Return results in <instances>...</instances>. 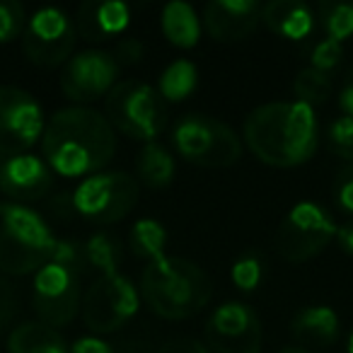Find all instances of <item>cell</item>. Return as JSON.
I'll use <instances>...</instances> for the list:
<instances>
[{
    "label": "cell",
    "instance_id": "30",
    "mask_svg": "<svg viewBox=\"0 0 353 353\" xmlns=\"http://www.w3.org/2000/svg\"><path fill=\"white\" fill-rule=\"evenodd\" d=\"M327 143H329V150L336 157L353 162V119L351 117L334 119L327 128Z\"/></svg>",
    "mask_w": 353,
    "mask_h": 353
},
{
    "label": "cell",
    "instance_id": "24",
    "mask_svg": "<svg viewBox=\"0 0 353 353\" xmlns=\"http://www.w3.org/2000/svg\"><path fill=\"white\" fill-rule=\"evenodd\" d=\"M128 247L138 259H145L148 264L160 261L167 256V230L155 218H141L128 230Z\"/></svg>",
    "mask_w": 353,
    "mask_h": 353
},
{
    "label": "cell",
    "instance_id": "38",
    "mask_svg": "<svg viewBox=\"0 0 353 353\" xmlns=\"http://www.w3.org/2000/svg\"><path fill=\"white\" fill-rule=\"evenodd\" d=\"M339 107H341L343 117L353 119V65L348 70L346 80H343L341 90H339Z\"/></svg>",
    "mask_w": 353,
    "mask_h": 353
},
{
    "label": "cell",
    "instance_id": "13",
    "mask_svg": "<svg viewBox=\"0 0 353 353\" xmlns=\"http://www.w3.org/2000/svg\"><path fill=\"white\" fill-rule=\"evenodd\" d=\"M121 65L112 51L88 49L73 54L61 70V92L75 102V107L104 99L119 83Z\"/></svg>",
    "mask_w": 353,
    "mask_h": 353
},
{
    "label": "cell",
    "instance_id": "5",
    "mask_svg": "<svg viewBox=\"0 0 353 353\" xmlns=\"http://www.w3.org/2000/svg\"><path fill=\"white\" fill-rule=\"evenodd\" d=\"M172 145L182 160L206 170L237 165L245 152V143L235 128L208 114H184L172 128Z\"/></svg>",
    "mask_w": 353,
    "mask_h": 353
},
{
    "label": "cell",
    "instance_id": "41",
    "mask_svg": "<svg viewBox=\"0 0 353 353\" xmlns=\"http://www.w3.org/2000/svg\"><path fill=\"white\" fill-rule=\"evenodd\" d=\"M346 353H353V329L348 334V341H346Z\"/></svg>",
    "mask_w": 353,
    "mask_h": 353
},
{
    "label": "cell",
    "instance_id": "4",
    "mask_svg": "<svg viewBox=\"0 0 353 353\" xmlns=\"http://www.w3.org/2000/svg\"><path fill=\"white\" fill-rule=\"evenodd\" d=\"M56 237L30 206L0 201V274L27 276L49 264Z\"/></svg>",
    "mask_w": 353,
    "mask_h": 353
},
{
    "label": "cell",
    "instance_id": "37",
    "mask_svg": "<svg viewBox=\"0 0 353 353\" xmlns=\"http://www.w3.org/2000/svg\"><path fill=\"white\" fill-rule=\"evenodd\" d=\"M68 353H117V351H114L112 343L104 341L102 336L88 334V336H80L78 341L68 348Z\"/></svg>",
    "mask_w": 353,
    "mask_h": 353
},
{
    "label": "cell",
    "instance_id": "21",
    "mask_svg": "<svg viewBox=\"0 0 353 353\" xmlns=\"http://www.w3.org/2000/svg\"><path fill=\"white\" fill-rule=\"evenodd\" d=\"M59 329L39 322H22L8 334V353H68Z\"/></svg>",
    "mask_w": 353,
    "mask_h": 353
},
{
    "label": "cell",
    "instance_id": "28",
    "mask_svg": "<svg viewBox=\"0 0 353 353\" xmlns=\"http://www.w3.org/2000/svg\"><path fill=\"white\" fill-rule=\"evenodd\" d=\"M230 281L240 293H254L264 281V259L256 252H245L230 266Z\"/></svg>",
    "mask_w": 353,
    "mask_h": 353
},
{
    "label": "cell",
    "instance_id": "7",
    "mask_svg": "<svg viewBox=\"0 0 353 353\" xmlns=\"http://www.w3.org/2000/svg\"><path fill=\"white\" fill-rule=\"evenodd\" d=\"M141 184L126 172H97L85 176L70 194V206L80 218L97 225H114L136 208Z\"/></svg>",
    "mask_w": 353,
    "mask_h": 353
},
{
    "label": "cell",
    "instance_id": "12",
    "mask_svg": "<svg viewBox=\"0 0 353 353\" xmlns=\"http://www.w3.org/2000/svg\"><path fill=\"white\" fill-rule=\"evenodd\" d=\"M80 276L59 264H44L32 281V307L39 322L54 329L68 327L80 312Z\"/></svg>",
    "mask_w": 353,
    "mask_h": 353
},
{
    "label": "cell",
    "instance_id": "16",
    "mask_svg": "<svg viewBox=\"0 0 353 353\" xmlns=\"http://www.w3.org/2000/svg\"><path fill=\"white\" fill-rule=\"evenodd\" d=\"M261 6L256 0H211L203 8L201 25L213 41L237 44L245 41L261 22Z\"/></svg>",
    "mask_w": 353,
    "mask_h": 353
},
{
    "label": "cell",
    "instance_id": "23",
    "mask_svg": "<svg viewBox=\"0 0 353 353\" xmlns=\"http://www.w3.org/2000/svg\"><path fill=\"white\" fill-rule=\"evenodd\" d=\"M199 88V68L194 61L189 59H176L167 65L157 78V94L162 97V102H184L187 97H192Z\"/></svg>",
    "mask_w": 353,
    "mask_h": 353
},
{
    "label": "cell",
    "instance_id": "32",
    "mask_svg": "<svg viewBox=\"0 0 353 353\" xmlns=\"http://www.w3.org/2000/svg\"><path fill=\"white\" fill-rule=\"evenodd\" d=\"M51 264H59L63 269H70L75 274H83V269L88 266V259H85V250L80 242L75 240H59L56 237V245L51 250Z\"/></svg>",
    "mask_w": 353,
    "mask_h": 353
},
{
    "label": "cell",
    "instance_id": "40",
    "mask_svg": "<svg viewBox=\"0 0 353 353\" xmlns=\"http://www.w3.org/2000/svg\"><path fill=\"white\" fill-rule=\"evenodd\" d=\"M279 353H310L307 348H300V346H285V348H281Z\"/></svg>",
    "mask_w": 353,
    "mask_h": 353
},
{
    "label": "cell",
    "instance_id": "9",
    "mask_svg": "<svg viewBox=\"0 0 353 353\" xmlns=\"http://www.w3.org/2000/svg\"><path fill=\"white\" fill-rule=\"evenodd\" d=\"M141 310V293L131 279L121 274L99 276L83 295V322L94 336L114 334L126 327Z\"/></svg>",
    "mask_w": 353,
    "mask_h": 353
},
{
    "label": "cell",
    "instance_id": "2",
    "mask_svg": "<svg viewBox=\"0 0 353 353\" xmlns=\"http://www.w3.org/2000/svg\"><path fill=\"white\" fill-rule=\"evenodd\" d=\"M242 143L256 160L269 167H300L317 152V112L298 99L254 107L242 123Z\"/></svg>",
    "mask_w": 353,
    "mask_h": 353
},
{
    "label": "cell",
    "instance_id": "3",
    "mask_svg": "<svg viewBox=\"0 0 353 353\" xmlns=\"http://www.w3.org/2000/svg\"><path fill=\"white\" fill-rule=\"evenodd\" d=\"M141 300L155 317L179 322L199 314L213 298V281L199 264L165 256L145 264L138 281Z\"/></svg>",
    "mask_w": 353,
    "mask_h": 353
},
{
    "label": "cell",
    "instance_id": "31",
    "mask_svg": "<svg viewBox=\"0 0 353 353\" xmlns=\"http://www.w3.org/2000/svg\"><path fill=\"white\" fill-rule=\"evenodd\" d=\"M341 59H343V44L327 39V37H324L322 41H317L307 54L310 68L319 70V73H327V75H332V70L339 68Z\"/></svg>",
    "mask_w": 353,
    "mask_h": 353
},
{
    "label": "cell",
    "instance_id": "11",
    "mask_svg": "<svg viewBox=\"0 0 353 353\" xmlns=\"http://www.w3.org/2000/svg\"><path fill=\"white\" fill-rule=\"evenodd\" d=\"M46 117L32 92L15 85H0V157L30 152L41 143Z\"/></svg>",
    "mask_w": 353,
    "mask_h": 353
},
{
    "label": "cell",
    "instance_id": "6",
    "mask_svg": "<svg viewBox=\"0 0 353 353\" xmlns=\"http://www.w3.org/2000/svg\"><path fill=\"white\" fill-rule=\"evenodd\" d=\"M104 117L114 131L143 143L157 141L167 126V109L157 90L141 80H119L104 97Z\"/></svg>",
    "mask_w": 353,
    "mask_h": 353
},
{
    "label": "cell",
    "instance_id": "20",
    "mask_svg": "<svg viewBox=\"0 0 353 353\" xmlns=\"http://www.w3.org/2000/svg\"><path fill=\"white\" fill-rule=\"evenodd\" d=\"M160 30L172 46L189 51V49H194V46H199V41H201L203 25H201V17H199L196 8L184 3V0H174V3H167V6L162 8Z\"/></svg>",
    "mask_w": 353,
    "mask_h": 353
},
{
    "label": "cell",
    "instance_id": "29",
    "mask_svg": "<svg viewBox=\"0 0 353 353\" xmlns=\"http://www.w3.org/2000/svg\"><path fill=\"white\" fill-rule=\"evenodd\" d=\"M27 25V12L17 0H0V44L20 39Z\"/></svg>",
    "mask_w": 353,
    "mask_h": 353
},
{
    "label": "cell",
    "instance_id": "26",
    "mask_svg": "<svg viewBox=\"0 0 353 353\" xmlns=\"http://www.w3.org/2000/svg\"><path fill=\"white\" fill-rule=\"evenodd\" d=\"M314 15L327 39L343 44L353 37V0L351 3H319Z\"/></svg>",
    "mask_w": 353,
    "mask_h": 353
},
{
    "label": "cell",
    "instance_id": "1",
    "mask_svg": "<svg viewBox=\"0 0 353 353\" xmlns=\"http://www.w3.org/2000/svg\"><path fill=\"white\" fill-rule=\"evenodd\" d=\"M117 152V131L92 107H63L49 117L41 136V157L65 179L97 174Z\"/></svg>",
    "mask_w": 353,
    "mask_h": 353
},
{
    "label": "cell",
    "instance_id": "8",
    "mask_svg": "<svg viewBox=\"0 0 353 353\" xmlns=\"http://www.w3.org/2000/svg\"><path fill=\"white\" fill-rule=\"evenodd\" d=\"M336 223L332 213L314 201H298L281 221L274 247L281 259L303 264L319 256L336 237Z\"/></svg>",
    "mask_w": 353,
    "mask_h": 353
},
{
    "label": "cell",
    "instance_id": "39",
    "mask_svg": "<svg viewBox=\"0 0 353 353\" xmlns=\"http://www.w3.org/2000/svg\"><path fill=\"white\" fill-rule=\"evenodd\" d=\"M334 240L339 242L343 254L353 256V223H346V225H339L336 228V237Z\"/></svg>",
    "mask_w": 353,
    "mask_h": 353
},
{
    "label": "cell",
    "instance_id": "25",
    "mask_svg": "<svg viewBox=\"0 0 353 353\" xmlns=\"http://www.w3.org/2000/svg\"><path fill=\"white\" fill-rule=\"evenodd\" d=\"M85 259L88 266L99 271V276H114L119 274V266H121V247L107 232H94L85 240L83 245Z\"/></svg>",
    "mask_w": 353,
    "mask_h": 353
},
{
    "label": "cell",
    "instance_id": "34",
    "mask_svg": "<svg viewBox=\"0 0 353 353\" xmlns=\"http://www.w3.org/2000/svg\"><path fill=\"white\" fill-rule=\"evenodd\" d=\"M17 305H20V300H17L15 288L6 276L0 274V332H6L12 324L17 314Z\"/></svg>",
    "mask_w": 353,
    "mask_h": 353
},
{
    "label": "cell",
    "instance_id": "33",
    "mask_svg": "<svg viewBox=\"0 0 353 353\" xmlns=\"http://www.w3.org/2000/svg\"><path fill=\"white\" fill-rule=\"evenodd\" d=\"M334 203L341 213L353 216V162L341 167L334 179Z\"/></svg>",
    "mask_w": 353,
    "mask_h": 353
},
{
    "label": "cell",
    "instance_id": "19",
    "mask_svg": "<svg viewBox=\"0 0 353 353\" xmlns=\"http://www.w3.org/2000/svg\"><path fill=\"white\" fill-rule=\"evenodd\" d=\"M290 332L295 339L305 343H319V346H329L339 339L341 332V319H339L336 310L329 305H307V307L298 310L290 319Z\"/></svg>",
    "mask_w": 353,
    "mask_h": 353
},
{
    "label": "cell",
    "instance_id": "10",
    "mask_svg": "<svg viewBox=\"0 0 353 353\" xmlns=\"http://www.w3.org/2000/svg\"><path fill=\"white\" fill-rule=\"evenodd\" d=\"M75 41H78L75 22L61 8L46 6L27 17L22 32V51L30 63L39 68L65 65L75 51Z\"/></svg>",
    "mask_w": 353,
    "mask_h": 353
},
{
    "label": "cell",
    "instance_id": "14",
    "mask_svg": "<svg viewBox=\"0 0 353 353\" xmlns=\"http://www.w3.org/2000/svg\"><path fill=\"white\" fill-rule=\"evenodd\" d=\"M264 329L256 310L240 300L218 305L206 322L211 353H261Z\"/></svg>",
    "mask_w": 353,
    "mask_h": 353
},
{
    "label": "cell",
    "instance_id": "15",
    "mask_svg": "<svg viewBox=\"0 0 353 353\" xmlns=\"http://www.w3.org/2000/svg\"><path fill=\"white\" fill-rule=\"evenodd\" d=\"M51 184H54V172L49 170L44 157L32 152L0 157V192L12 203L27 206L30 201H39L49 194Z\"/></svg>",
    "mask_w": 353,
    "mask_h": 353
},
{
    "label": "cell",
    "instance_id": "22",
    "mask_svg": "<svg viewBox=\"0 0 353 353\" xmlns=\"http://www.w3.org/2000/svg\"><path fill=\"white\" fill-rule=\"evenodd\" d=\"M174 155L162 143H143L136 155V182L148 189H167L174 179Z\"/></svg>",
    "mask_w": 353,
    "mask_h": 353
},
{
    "label": "cell",
    "instance_id": "18",
    "mask_svg": "<svg viewBox=\"0 0 353 353\" xmlns=\"http://www.w3.org/2000/svg\"><path fill=\"white\" fill-rule=\"evenodd\" d=\"M261 25L285 41H303L317 27V15L305 0H271L261 6Z\"/></svg>",
    "mask_w": 353,
    "mask_h": 353
},
{
    "label": "cell",
    "instance_id": "35",
    "mask_svg": "<svg viewBox=\"0 0 353 353\" xmlns=\"http://www.w3.org/2000/svg\"><path fill=\"white\" fill-rule=\"evenodd\" d=\"M112 54H114V59L119 61V65H136V63H141V59L145 56V44H143L141 39L126 37V39L119 41Z\"/></svg>",
    "mask_w": 353,
    "mask_h": 353
},
{
    "label": "cell",
    "instance_id": "36",
    "mask_svg": "<svg viewBox=\"0 0 353 353\" xmlns=\"http://www.w3.org/2000/svg\"><path fill=\"white\" fill-rule=\"evenodd\" d=\"M157 353H211V348L203 341H199V339L179 336V339H172V341L162 343Z\"/></svg>",
    "mask_w": 353,
    "mask_h": 353
},
{
    "label": "cell",
    "instance_id": "17",
    "mask_svg": "<svg viewBox=\"0 0 353 353\" xmlns=\"http://www.w3.org/2000/svg\"><path fill=\"white\" fill-rule=\"evenodd\" d=\"M75 32L90 44L119 39L131 25V8L121 0H90L78 8Z\"/></svg>",
    "mask_w": 353,
    "mask_h": 353
},
{
    "label": "cell",
    "instance_id": "27",
    "mask_svg": "<svg viewBox=\"0 0 353 353\" xmlns=\"http://www.w3.org/2000/svg\"><path fill=\"white\" fill-rule=\"evenodd\" d=\"M332 90H334V80L332 75L327 73H319L314 68H303L295 73L293 78V92H295V99L307 107H319L324 104L329 97H332Z\"/></svg>",
    "mask_w": 353,
    "mask_h": 353
}]
</instances>
